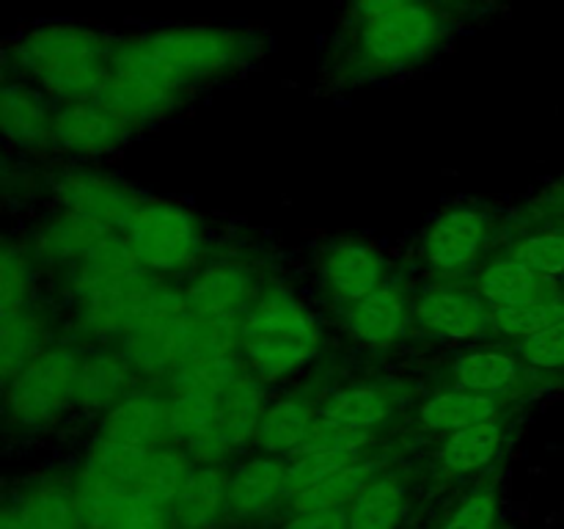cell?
I'll return each instance as SVG.
<instances>
[{
    "label": "cell",
    "instance_id": "cell-1",
    "mask_svg": "<svg viewBox=\"0 0 564 529\" xmlns=\"http://www.w3.org/2000/svg\"><path fill=\"white\" fill-rule=\"evenodd\" d=\"M262 33L231 25H165L116 36L113 72L193 94L240 75L262 53Z\"/></svg>",
    "mask_w": 564,
    "mask_h": 529
},
{
    "label": "cell",
    "instance_id": "cell-2",
    "mask_svg": "<svg viewBox=\"0 0 564 529\" xmlns=\"http://www.w3.org/2000/svg\"><path fill=\"white\" fill-rule=\"evenodd\" d=\"M113 42L116 33L86 22H39L6 44V77L31 83L58 105L88 102L108 86Z\"/></svg>",
    "mask_w": 564,
    "mask_h": 529
},
{
    "label": "cell",
    "instance_id": "cell-3",
    "mask_svg": "<svg viewBox=\"0 0 564 529\" xmlns=\"http://www.w3.org/2000/svg\"><path fill=\"white\" fill-rule=\"evenodd\" d=\"M460 22V17L435 0H419L339 28L336 75L345 80H372L419 69L449 47Z\"/></svg>",
    "mask_w": 564,
    "mask_h": 529
},
{
    "label": "cell",
    "instance_id": "cell-4",
    "mask_svg": "<svg viewBox=\"0 0 564 529\" xmlns=\"http://www.w3.org/2000/svg\"><path fill=\"white\" fill-rule=\"evenodd\" d=\"M319 325L314 314L284 287L259 292L242 317L240 350L262 384L286 380L317 358Z\"/></svg>",
    "mask_w": 564,
    "mask_h": 529
},
{
    "label": "cell",
    "instance_id": "cell-5",
    "mask_svg": "<svg viewBox=\"0 0 564 529\" xmlns=\"http://www.w3.org/2000/svg\"><path fill=\"white\" fill-rule=\"evenodd\" d=\"M121 240L143 270L169 273L202 257V224L191 209L171 202H141L119 226Z\"/></svg>",
    "mask_w": 564,
    "mask_h": 529
},
{
    "label": "cell",
    "instance_id": "cell-6",
    "mask_svg": "<svg viewBox=\"0 0 564 529\" xmlns=\"http://www.w3.org/2000/svg\"><path fill=\"white\" fill-rule=\"evenodd\" d=\"M124 358L135 373L171 375L193 356V312L185 292L154 290L124 336Z\"/></svg>",
    "mask_w": 564,
    "mask_h": 529
},
{
    "label": "cell",
    "instance_id": "cell-7",
    "mask_svg": "<svg viewBox=\"0 0 564 529\" xmlns=\"http://www.w3.org/2000/svg\"><path fill=\"white\" fill-rule=\"evenodd\" d=\"M80 358L66 347L44 350L6 384V413L20 428H42L77 402Z\"/></svg>",
    "mask_w": 564,
    "mask_h": 529
},
{
    "label": "cell",
    "instance_id": "cell-8",
    "mask_svg": "<svg viewBox=\"0 0 564 529\" xmlns=\"http://www.w3.org/2000/svg\"><path fill=\"white\" fill-rule=\"evenodd\" d=\"M132 127L99 99L61 102L53 121V143L77 158H99L119 149L132 136Z\"/></svg>",
    "mask_w": 564,
    "mask_h": 529
},
{
    "label": "cell",
    "instance_id": "cell-9",
    "mask_svg": "<svg viewBox=\"0 0 564 529\" xmlns=\"http://www.w3.org/2000/svg\"><path fill=\"white\" fill-rule=\"evenodd\" d=\"M61 209L99 220L105 226H121V220L141 204L124 182L91 171H66L53 182Z\"/></svg>",
    "mask_w": 564,
    "mask_h": 529
},
{
    "label": "cell",
    "instance_id": "cell-10",
    "mask_svg": "<svg viewBox=\"0 0 564 529\" xmlns=\"http://www.w3.org/2000/svg\"><path fill=\"white\" fill-rule=\"evenodd\" d=\"M394 413V400L383 386L361 384L334 391L319 408L314 428L323 433L347 435V439H375V430L383 428Z\"/></svg>",
    "mask_w": 564,
    "mask_h": 529
},
{
    "label": "cell",
    "instance_id": "cell-11",
    "mask_svg": "<svg viewBox=\"0 0 564 529\" xmlns=\"http://www.w3.org/2000/svg\"><path fill=\"white\" fill-rule=\"evenodd\" d=\"M488 237V220L474 207H455L435 218L424 237V257L441 273H457L474 264Z\"/></svg>",
    "mask_w": 564,
    "mask_h": 529
},
{
    "label": "cell",
    "instance_id": "cell-12",
    "mask_svg": "<svg viewBox=\"0 0 564 529\" xmlns=\"http://www.w3.org/2000/svg\"><path fill=\"white\" fill-rule=\"evenodd\" d=\"M99 439L158 450L171 441V406L152 391H130L105 411Z\"/></svg>",
    "mask_w": 564,
    "mask_h": 529
},
{
    "label": "cell",
    "instance_id": "cell-13",
    "mask_svg": "<svg viewBox=\"0 0 564 529\" xmlns=\"http://www.w3.org/2000/svg\"><path fill=\"white\" fill-rule=\"evenodd\" d=\"M187 306L202 317H246L253 298V276L237 262H215L198 270L185 290Z\"/></svg>",
    "mask_w": 564,
    "mask_h": 529
},
{
    "label": "cell",
    "instance_id": "cell-14",
    "mask_svg": "<svg viewBox=\"0 0 564 529\" xmlns=\"http://www.w3.org/2000/svg\"><path fill=\"white\" fill-rule=\"evenodd\" d=\"M58 102L25 80L6 77L0 91V127L11 143L22 149L53 143V121Z\"/></svg>",
    "mask_w": 564,
    "mask_h": 529
},
{
    "label": "cell",
    "instance_id": "cell-15",
    "mask_svg": "<svg viewBox=\"0 0 564 529\" xmlns=\"http://www.w3.org/2000/svg\"><path fill=\"white\" fill-rule=\"evenodd\" d=\"M323 287L334 301L356 303L375 292L383 279V259L367 242H336L325 251L319 264Z\"/></svg>",
    "mask_w": 564,
    "mask_h": 529
},
{
    "label": "cell",
    "instance_id": "cell-16",
    "mask_svg": "<svg viewBox=\"0 0 564 529\" xmlns=\"http://www.w3.org/2000/svg\"><path fill=\"white\" fill-rule=\"evenodd\" d=\"M286 463L273 457H253L229 477V512L242 521L264 518L290 501Z\"/></svg>",
    "mask_w": 564,
    "mask_h": 529
},
{
    "label": "cell",
    "instance_id": "cell-17",
    "mask_svg": "<svg viewBox=\"0 0 564 529\" xmlns=\"http://www.w3.org/2000/svg\"><path fill=\"white\" fill-rule=\"evenodd\" d=\"M408 325L405 298L394 287L380 284L361 301L350 303L345 312V328L356 342L367 347H391L402 339Z\"/></svg>",
    "mask_w": 564,
    "mask_h": 529
},
{
    "label": "cell",
    "instance_id": "cell-18",
    "mask_svg": "<svg viewBox=\"0 0 564 529\" xmlns=\"http://www.w3.org/2000/svg\"><path fill=\"white\" fill-rule=\"evenodd\" d=\"M416 320L427 334L441 339H474L485 331V306L463 290H430L419 298Z\"/></svg>",
    "mask_w": 564,
    "mask_h": 529
},
{
    "label": "cell",
    "instance_id": "cell-19",
    "mask_svg": "<svg viewBox=\"0 0 564 529\" xmlns=\"http://www.w3.org/2000/svg\"><path fill=\"white\" fill-rule=\"evenodd\" d=\"M268 408L262 380L253 373H242L218 400V450L220 455L240 450L257 439L259 422Z\"/></svg>",
    "mask_w": 564,
    "mask_h": 529
},
{
    "label": "cell",
    "instance_id": "cell-20",
    "mask_svg": "<svg viewBox=\"0 0 564 529\" xmlns=\"http://www.w3.org/2000/svg\"><path fill=\"white\" fill-rule=\"evenodd\" d=\"M224 512H229V477L213 463L196 466L171 505V516L182 529H213Z\"/></svg>",
    "mask_w": 564,
    "mask_h": 529
},
{
    "label": "cell",
    "instance_id": "cell-21",
    "mask_svg": "<svg viewBox=\"0 0 564 529\" xmlns=\"http://www.w3.org/2000/svg\"><path fill=\"white\" fill-rule=\"evenodd\" d=\"M110 231L113 229L99 224V220L61 209L58 215L39 226L33 246H36L39 257L47 259V262H80Z\"/></svg>",
    "mask_w": 564,
    "mask_h": 529
},
{
    "label": "cell",
    "instance_id": "cell-22",
    "mask_svg": "<svg viewBox=\"0 0 564 529\" xmlns=\"http://www.w3.org/2000/svg\"><path fill=\"white\" fill-rule=\"evenodd\" d=\"M132 367L119 353H91L80 361L77 375V402L86 411H110L130 395Z\"/></svg>",
    "mask_w": 564,
    "mask_h": 529
},
{
    "label": "cell",
    "instance_id": "cell-23",
    "mask_svg": "<svg viewBox=\"0 0 564 529\" xmlns=\"http://www.w3.org/2000/svg\"><path fill=\"white\" fill-rule=\"evenodd\" d=\"M314 424H317V413L308 402L297 400V397H284L264 408L257 430V444L273 455H290L312 439Z\"/></svg>",
    "mask_w": 564,
    "mask_h": 529
},
{
    "label": "cell",
    "instance_id": "cell-24",
    "mask_svg": "<svg viewBox=\"0 0 564 529\" xmlns=\"http://www.w3.org/2000/svg\"><path fill=\"white\" fill-rule=\"evenodd\" d=\"M408 512L405 485L389 474H378L345 507L347 529H397Z\"/></svg>",
    "mask_w": 564,
    "mask_h": 529
},
{
    "label": "cell",
    "instance_id": "cell-25",
    "mask_svg": "<svg viewBox=\"0 0 564 529\" xmlns=\"http://www.w3.org/2000/svg\"><path fill=\"white\" fill-rule=\"evenodd\" d=\"M22 529H83L80 501L75 488L44 483L25 490L14 505Z\"/></svg>",
    "mask_w": 564,
    "mask_h": 529
},
{
    "label": "cell",
    "instance_id": "cell-26",
    "mask_svg": "<svg viewBox=\"0 0 564 529\" xmlns=\"http://www.w3.org/2000/svg\"><path fill=\"white\" fill-rule=\"evenodd\" d=\"M47 345V323L31 306L0 320V369L3 384L22 373L31 361H36Z\"/></svg>",
    "mask_w": 564,
    "mask_h": 529
},
{
    "label": "cell",
    "instance_id": "cell-27",
    "mask_svg": "<svg viewBox=\"0 0 564 529\" xmlns=\"http://www.w3.org/2000/svg\"><path fill=\"white\" fill-rule=\"evenodd\" d=\"M496 413H499V406H496L494 397L455 389L438 391V395L430 397L422 411H419V417H422V424L427 430L457 433V430L490 422V419H496Z\"/></svg>",
    "mask_w": 564,
    "mask_h": 529
},
{
    "label": "cell",
    "instance_id": "cell-28",
    "mask_svg": "<svg viewBox=\"0 0 564 529\" xmlns=\"http://www.w3.org/2000/svg\"><path fill=\"white\" fill-rule=\"evenodd\" d=\"M378 477V468L369 457L350 463V466L339 468L330 477L319 479L312 488L301 490L290 499L295 512H312V510H345L372 479Z\"/></svg>",
    "mask_w": 564,
    "mask_h": 529
},
{
    "label": "cell",
    "instance_id": "cell-29",
    "mask_svg": "<svg viewBox=\"0 0 564 529\" xmlns=\"http://www.w3.org/2000/svg\"><path fill=\"white\" fill-rule=\"evenodd\" d=\"M452 378H455L457 389L490 397L512 389L521 380V367L510 353L474 350L452 364Z\"/></svg>",
    "mask_w": 564,
    "mask_h": 529
},
{
    "label": "cell",
    "instance_id": "cell-30",
    "mask_svg": "<svg viewBox=\"0 0 564 529\" xmlns=\"http://www.w3.org/2000/svg\"><path fill=\"white\" fill-rule=\"evenodd\" d=\"M501 439H505V430H501L496 419L449 433V439L441 444L438 452L441 466L452 474L479 472V468L490 466L494 457L499 455Z\"/></svg>",
    "mask_w": 564,
    "mask_h": 529
},
{
    "label": "cell",
    "instance_id": "cell-31",
    "mask_svg": "<svg viewBox=\"0 0 564 529\" xmlns=\"http://www.w3.org/2000/svg\"><path fill=\"white\" fill-rule=\"evenodd\" d=\"M477 290L479 295L490 303V309H499L518 301H529V298L545 295V292H551V287H545L543 276L532 273L527 264H521L516 257H510L490 262L488 268L479 273Z\"/></svg>",
    "mask_w": 564,
    "mask_h": 529
},
{
    "label": "cell",
    "instance_id": "cell-32",
    "mask_svg": "<svg viewBox=\"0 0 564 529\" xmlns=\"http://www.w3.org/2000/svg\"><path fill=\"white\" fill-rule=\"evenodd\" d=\"M242 373L235 356H193L169 375L171 395L220 397Z\"/></svg>",
    "mask_w": 564,
    "mask_h": 529
},
{
    "label": "cell",
    "instance_id": "cell-33",
    "mask_svg": "<svg viewBox=\"0 0 564 529\" xmlns=\"http://www.w3.org/2000/svg\"><path fill=\"white\" fill-rule=\"evenodd\" d=\"M152 452L154 450H147V446H132V444H119V441L97 439L91 450H88V457L83 466L102 474V477L108 479V483H113L116 488L135 494L143 474H147L149 461H152Z\"/></svg>",
    "mask_w": 564,
    "mask_h": 529
},
{
    "label": "cell",
    "instance_id": "cell-34",
    "mask_svg": "<svg viewBox=\"0 0 564 529\" xmlns=\"http://www.w3.org/2000/svg\"><path fill=\"white\" fill-rule=\"evenodd\" d=\"M193 468L196 466L191 461V452L180 450V446H158L152 452V461H149V468L135 494L147 496V499L158 501L163 507H171L180 490L185 488Z\"/></svg>",
    "mask_w": 564,
    "mask_h": 529
},
{
    "label": "cell",
    "instance_id": "cell-35",
    "mask_svg": "<svg viewBox=\"0 0 564 529\" xmlns=\"http://www.w3.org/2000/svg\"><path fill=\"white\" fill-rule=\"evenodd\" d=\"M564 320V298L556 295L554 290L545 295L529 298V301L510 303V306L494 309V323L499 325L505 334L518 336V339H529V336L540 334L549 325Z\"/></svg>",
    "mask_w": 564,
    "mask_h": 529
},
{
    "label": "cell",
    "instance_id": "cell-36",
    "mask_svg": "<svg viewBox=\"0 0 564 529\" xmlns=\"http://www.w3.org/2000/svg\"><path fill=\"white\" fill-rule=\"evenodd\" d=\"M31 259L22 248L6 242L3 253H0V317L25 309L28 298H31Z\"/></svg>",
    "mask_w": 564,
    "mask_h": 529
},
{
    "label": "cell",
    "instance_id": "cell-37",
    "mask_svg": "<svg viewBox=\"0 0 564 529\" xmlns=\"http://www.w3.org/2000/svg\"><path fill=\"white\" fill-rule=\"evenodd\" d=\"M512 257L527 264L532 273L543 279H554L564 273V235L562 231H545V235L527 237L516 246Z\"/></svg>",
    "mask_w": 564,
    "mask_h": 529
},
{
    "label": "cell",
    "instance_id": "cell-38",
    "mask_svg": "<svg viewBox=\"0 0 564 529\" xmlns=\"http://www.w3.org/2000/svg\"><path fill=\"white\" fill-rule=\"evenodd\" d=\"M496 516H499L496 490L479 488L452 510V516L446 518L441 529H496Z\"/></svg>",
    "mask_w": 564,
    "mask_h": 529
},
{
    "label": "cell",
    "instance_id": "cell-39",
    "mask_svg": "<svg viewBox=\"0 0 564 529\" xmlns=\"http://www.w3.org/2000/svg\"><path fill=\"white\" fill-rule=\"evenodd\" d=\"M108 529H169V516L158 501L141 494H130L110 518Z\"/></svg>",
    "mask_w": 564,
    "mask_h": 529
},
{
    "label": "cell",
    "instance_id": "cell-40",
    "mask_svg": "<svg viewBox=\"0 0 564 529\" xmlns=\"http://www.w3.org/2000/svg\"><path fill=\"white\" fill-rule=\"evenodd\" d=\"M521 356L532 367L540 369H560L564 367V320L549 325L540 334L529 336L521 342Z\"/></svg>",
    "mask_w": 564,
    "mask_h": 529
},
{
    "label": "cell",
    "instance_id": "cell-41",
    "mask_svg": "<svg viewBox=\"0 0 564 529\" xmlns=\"http://www.w3.org/2000/svg\"><path fill=\"white\" fill-rule=\"evenodd\" d=\"M419 3V0H341V25L350 28L356 22L369 20V17L386 14V11L402 9V6Z\"/></svg>",
    "mask_w": 564,
    "mask_h": 529
},
{
    "label": "cell",
    "instance_id": "cell-42",
    "mask_svg": "<svg viewBox=\"0 0 564 529\" xmlns=\"http://www.w3.org/2000/svg\"><path fill=\"white\" fill-rule=\"evenodd\" d=\"M281 529H347L345 510L295 512Z\"/></svg>",
    "mask_w": 564,
    "mask_h": 529
},
{
    "label": "cell",
    "instance_id": "cell-43",
    "mask_svg": "<svg viewBox=\"0 0 564 529\" xmlns=\"http://www.w3.org/2000/svg\"><path fill=\"white\" fill-rule=\"evenodd\" d=\"M435 3H441L444 9H449L452 14H457L463 20V14H466V11H471L474 6H479V3H488V0H435Z\"/></svg>",
    "mask_w": 564,
    "mask_h": 529
},
{
    "label": "cell",
    "instance_id": "cell-44",
    "mask_svg": "<svg viewBox=\"0 0 564 529\" xmlns=\"http://www.w3.org/2000/svg\"><path fill=\"white\" fill-rule=\"evenodd\" d=\"M0 529H22V523H20V518H17L14 507H6L3 523H0Z\"/></svg>",
    "mask_w": 564,
    "mask_h": 529
}]
</instances>
